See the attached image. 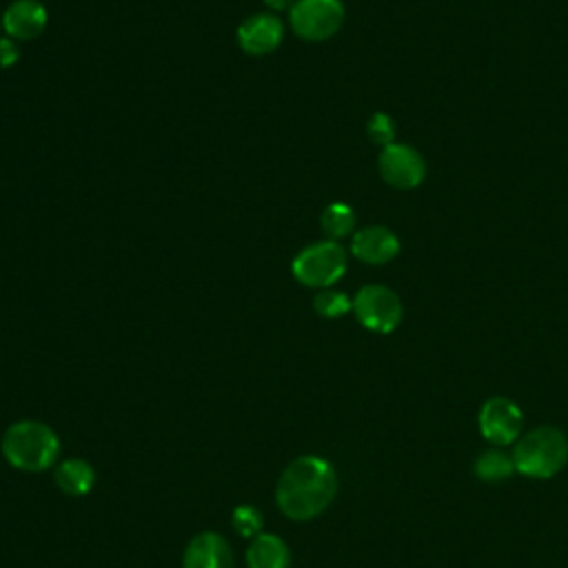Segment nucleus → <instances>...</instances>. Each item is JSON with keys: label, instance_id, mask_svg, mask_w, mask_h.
<instances>
[{"label": "nucleus", "instance_id": "obj_1", "mask_svg": "<svg viewBox=\"0 0 568 568\" xmlns=\"http://www.w3.org/2000/svg\"><path fill=\"white\" fill-rule=\"evenodd\" d=\"M337 493V473L320 455L295 457L280 475L275 488L277 508L293 521H308L322 515Z\"/></svg>", "mask_w": 568, "mask_h": 568}, {"label": "nucleus", "instance_id": "obj_2", "mask_svg": "<svg viewBox=\"0 0 568 568\" xmlns=\"http://www.w3.org/2000/svg\"><path fill=\"white\" fill-rule=\"evenodd\" d=\"M4 459L24 473H42L60 457V439L44 422L20 419L11 424L0 442Z\"/></svg>", "mask_w": 568, "mask_h": 568}, {"label": "nucleus", "instance_id": "obj_3", "mask_svg": "<svg viewBox=\"0 0 568 568\" xmlns=\"http://www.w3.org/2000/svg\"><path fill=\"white\" fill-rule=\"evenodd\" d=\"M513 462L517 473L532 479H548L568 462V437L557 426H537L515 442Z\"/></svg>", "mask_w": 568, "mask_h": 568}, {"label": "nucleus", "instance_id": "obj_4", "mask_svg": "<svg viewBox=\"0 0 568 568\" xmlns=\"http://www.w3.org/2000/svg\"><path fill=\"white\" fill-rule=\"evenodd\" d=\"M291 271L308 288H328L346 273V251L335 240L308 244L293 257Z\"/></svg>", "mask_w": 568, "mask_h": 568}, {"label": "nucleus", "instance_id": "obj_5", "mask_svg": "<svg viewBox=\"0 0 568 568\" xmlns=\"http://www.w3.org/2000/svg\"><path fill=\"white\" fill-rule=\"evenodd\" d=\"M357 322L373 333H393L404 315L402 300L384 284H366L353 297Z\"/></svg>", "mask_w": 568, "mask_h": 568}, {"label": "nucleus", "instance_id": "obj_6", "mask_svg": "<svg viewBox=\"0 0 568 568\" xmlns=\"http://www.w3.org/2000/svg\"><path fill=\"white\" fill-rule=\"evenodd\" d=\"M293 31L308 42H322L335 36L344 22L342 0H295L288 9Z\"/></svg>", "mask_w": 568, "mask_h": 568}, {"label": "nucleus", "instance_id": "obj_7", "mask_svg": "<svg viewBox=\"0 0 568 568\" xmlns=\"http://www.w3.org/2000/svg\"><path fill=\"white\" fill-rule=\"evenodd\" d=\"M377 169L386 184L402 191L417 189L426 178V162L422 153L415 146L402 142H393L379 151Z\"/></svg>", "mask_w": 568, "mask_h": 568}, {"label": "nucleus", "instance_id": "obj_8", "mask_svg": "<svg viewBox=\"0 0 568 568\" xmlns=\"http://www.w3.org/2000/svg\"><path fill=\"white\" fill-rule=\"evenodd\" d=\"M477 422L486 442L495 446H506L519 439L524 415L513 399L497 395L484 402V406L479 408Z\"/></svg>", "mask_w": 568, "mask_h": 568}, {"label": "nucleus", "instance_id": "obj_9", "mask_svg": "<svg viewBox=\"0 0 568 568\" xmlns=\"http://www.w3.org/2000/svg\"><path fill=\"white\" fill-rule=\"evenodd\" d=\"M284 24L275 13H253L237 27V42L248 55H266L282 44Z\"/></svg>", "mask_w": 568, "mask_h": 568}, {"label": "nucleus", "instance_id": "obj_10", "mask_svg": "<svg viewBox=\"0 0 568 568\" xmlns=\"http://www.w3.org/2000/svg\"><path fill=\"white\" fill-rule=\"evenodd\" d=\"M351 253L359 262H364V264L379 266V264H386V262L397 257L399 240L386 226H379V224L364 226V229L353 233V237H351Z\"/></svg>", "mask_w": 568, "mask_h": 568}, {"label": "nucleus", "instance_id": "obj_11", "mask_svg": "<svg viewBox=\"0 0 568 568\" xmlns=\"http://www.w3.org/2000/svg\"><path fill=\"white\" fill-rule=\"evenodd\" d=\"M182 568H233V550L229 541L213 532H197L184 550Z\"/></svg>", "mask_w": 568, "mask_h": 568}, {"label": "nucleus", "instance_id": "obj_12", "mask_svg": "<svg viewBox=\"0 0 568 568\" xmlns=\"http://www.w3.org/2000/svg\"><path fill=\"white\" fill-rule=\"evenodd\" d=\"M49 13L40 0H16L2 13V29L13 40H33L47 27Z\"/></svg>", "mask_w": 568, "mask_h": 568}, {"label": "nucleus", "instance_id": "obj_13", "mask_svg": "<svg viewBox=\"0 0 568 568\" xmlns=\"http://www.w3.org/2000/svg\"><path fill=\"white\" fill-rule=\"evenodd\" d=\"M248 568H291V550L286 541L271 532H260L246 550Z\"/></svg>", "mask_w": 568, "mask_h": 568}, {"label": "nucleus", "instance_id": "obj_14", "mask_svg": "<svg viewBox=\"0 0 568 568\" xmlns=\"http://www.w3.org/2000/svg\"><path fill=\"white\" fill-rule=\"evenodd\" d=\"M53 479H55V486L62 493H67L71 497H82L93 488L95 470L89 462L71 457V459H64L55 466Z\"/></svg>", "mask_w": 568, "mask_h": 568}, {"label": "nucleus", "instance_id": "obj_15", "mask_svg": "<svg viewBox=\"0 0 568 568\" xmlns=\"http://www.w3.org/2000/svg\"><path fill=\"white\" fill-rule=\"evenodd\" d=\"M473 473L481 481H504L515 473L513 455H506L499 448H488L481 455H477L473 464Z\"/></svg>", "mask_w": 568, "mask_h": 568}, {"label": "nucleus", "instance_id": "obj_16", "mask_svg": "<svg viewBox=\"0 0 568 568\" xmlns=\"http://www.w3.org/2000/svg\"><path fill=\"white\" fill-rule=\"evenodd\" d=\"M320 226L326 240H342L355 229V211L346 202H331L320 217Z\"/></svg>", "mask_w": 568, "mask_h": 568}, {"label": "nucleus", "instance_id": "obj_17", "mask_svg": "<svg viewBox=\"0 0 568 568\" xmlns=\"http://www.w3.org/2000/svg\"><path fill=\"white\" fill-rule=\"evenodd\" d=\"M313 306L317 311V315L326 317V320H337L342 315H346L348 311H353V300L337 288H320L313 297Z\"/></svg>", "mask_w": 568, "mask_h": 568}, {"label": "nucleus", "instance_id": "obj_18", "mask_svg": "<svg viewBox=\"0 0 568 568\" xmlns=\"http://www.w3.org/2000/svg\"><path fill=\"white\" fill-rule=\"evenodd\" d=\"M231 524H233V528H235L242 537H251V539H253L255 535L262 532L264 519H262V513H260L255 506L242 504V506H237V508L233 510Z\"/></svg>", "mask_w": 568, "mask_h": 568}, {"label": "nucleus", "instance_id": "obj_19", "mask_svg": "<svg viewBox=\"0 0 568 568\" xmlns=\"http://www.w3.org/2000/svg\"><path fill=\"white\" fill-rule=\"evenodd\" d=\"M366 133H368V140L377 146H388L395 142V122L388 113H373L366 122Z\"/></svg>", "mask_w": 568, "mask_h": 568}, {"label": "nucleus", "instance_id": "obj_20", "mask_svg": "<svg viewBox=\"0 0 568 568\" xmlns=\"http://www.w3.org/2000/svg\"><path fill=\"white\" fill-rule=\"evenodd\" d=\"M18 58H20V49H18L16 40L9 36L0 38V69L13 67L18 62Z\"/></svg>", "mask_w": 568, "mask_h": 568}, {"label": "nucleus", "instance_id": "obj_21", "mask_svg": "<svg viewBox=\"0 0 568 568\" xmlns=\"http://www.w3.org/2000/svg\"><path fill=\"white\" fill-rule=\"evenodd\" d=\"M295 0H264V4L273 11H284V9H291Z\"/></svg>", "mask_w": 568, "mask_h": 568}, {"label": "nucleus", "instance_id": "obj_22", "mask_svg": "<svg viewBox=\"0 0 568 568\" xmlns=\"http://www.w3.org/2000/svg\"><path fill=\"white\" fill-rule=\"evenodd\" d=\"M0 27H2V16H0Z\"/></svg>", "mask_w": 568, "mask_h": 568}]
</instances>
